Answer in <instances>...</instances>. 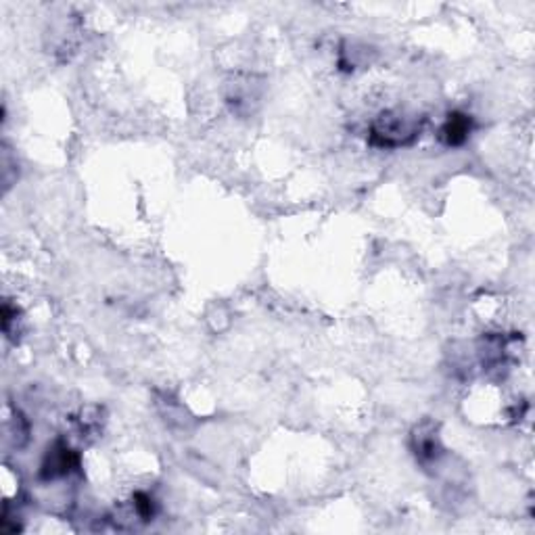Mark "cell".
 <instances>
[{
  "mask_svg": "<svg viewBox=\"0 0 535 535\" xmlns=\"http://www.w3.org/2000/svg\"><path fill=\"white\" fill-rule=\"evenodd\" d=\"M132 507H134V515L141 521H153L155 516V500L149 494H144V491H138L134 496V500H132Z\"/></svg>",
  "mask_w": 535,
  "mask_h": 535,
  "instance_id": "5",
  "label": "cell"
},
{
  "mask_svg": "<svg viewBox=\"0 0 535 535\" xmlns=\"http://www.w3.org/2000/svg\"><path fill=\"white\" fill-rule=\"evenodd\" d=\"M418 134L417 122L410 118L400 116V113H383L381 118L372 124L370 128V142L375 147L395 149L401 144H408Z\"/></svg>",
  "mask_w": 535,
  "mask_h": 535,
  "instance_id": "1",
  "label": "cell"
},
{
  "mask_svg": "<svg viewBox=\"0 0 535 535\" xmlns=\"http://www.w3.org/2000/svg\"><path fill=\"white\" fill-rule=\"evenodd\" d=\"M77 466V454L68 443L57 442L55 446L46 452V458L42 462V479H59L68 474Z\"/></svg>",
  "mask_w": 535,
  "mask_h": 535,
  "instance_id": "3",
  "label": "cell"
},
{
  "mask_svg": "<svg viewBox=\"0 0 535 535\" xmlns=\"http://www.w3.org/2000/svg\"><path fill=\"white\" fill-rule=\"evenodd\" d=\"M471 130H473L471 118L465 116V113H452V116L446 119V124H443L442 138L448 147H460V144H465L468 141Z\"/></svg>",
  "mask_w": 535,
  "mask_h": 535,
  "instance_id": "4",
  "label": "cell"
},
{
  "mask_svg": "<svg viewBox=\"0 0 535 535\" xmlns=\"http://www.w3.org/2000/svg\"><path fill=\"white\" fill-rule=\"evenodd\" d=\"M412 450H414V454H417L420 465H425V466L435 465V462L440 460L443 454L440 433H437V425L429 423V420L423 425H418L412 433Z\"/></svg>",
  "mask_w": 535,
  "mask_h": 535,
  "instance_id": "2",
  "label": "cell"
}]
</instances>
